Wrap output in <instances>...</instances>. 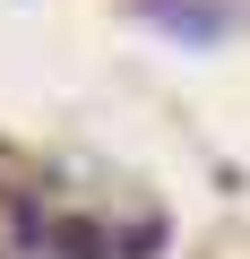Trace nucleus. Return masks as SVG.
<instances>
[{"label": "nucleus", "instance_id": "f257e3e1", "mask_svg": "<svg viewBox=\"0 0 250 259\" xmlns=\"http://www.w3.org/2000/svg\"><path fill=\"white\" fill-rule=\"evenodd\" d=\"M147 18L173 26V35H190V44H216V35H224V18H216V9H190V0H147Z\"/></svg>", "mask_w": 250, "mask_h": 259}, {"label": "nucleus", "instance_id": "f03ea898", "mask_svg": "<svg viewBox=\"0 0 250 259\" xmlns=\"http://www.w3.org/2000/svg\"><path fill=\"white\" fill-rule=\"evenodd\" d=\"M61 250H69V259H112V242H104L95 225H61Z\"/></svg>", "mask_w": 250, "mask_h": 259}]
</instances>
